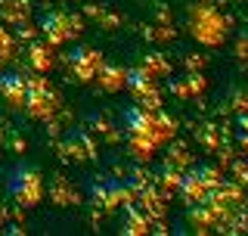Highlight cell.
Listing matches in <instances>:
<instances>
[{
  "instance_id": "6da1fadb",
  "label": "cell",
  "mask_w": 248,
  "mask_h": 236,
  "mask_svg": "<svg viewBox=\"0 0 248 236\" xmlns=\"http://www.w3.org/2000/svg\"><path fill=\"white\" fill-rule=\"evenodd\" d=\"M6 186H10V196L16 202H22V205H34L41 199V174L34 168H28V165H19L10 174Z\"/></svg>"
},
{
  "instance_id": "7a4b0ae2",
  "label": "cell",
  "mask_w": 248,
  "mask_h": 236,
  "mask_svg": "<svg viewBox=\"0 0 248 236\" xmlns=\"http://www.w3.org/2000/svg\"><path fill=\"white\" fill-rule=\"evenodd\" d=\"M25 103L31 106V112H34V115H46V112H50L53 97H50V90H46V84H44V81H28Z\"/></svg>"
},
{
  "instance_id": "3957f363",
  "label": "cell",
  "mask_w": 248,
  "mask_h": 236,
  "mask_svg": "<svg viewBox=\"0 0 248 236\" xmlns=\"http://www.w3.org/2000/svg\"><path fill=\"white\" fill-rule=\"evenodd\" d=\"M99 56L93 50H78L75 56H72V72L81 78V81H90V78H96V72H99Z\"/></svg>"
},
{
  "instance_id": "277c9868",
  "label": "cell",
  "mask_w": 248,
  "mask_h": 236,
  "mask_svg": "<svg viewBox=\"0 0 248 236\" xmlns=\"http://www.w3.org/2000/svg\"><path fill=\"white\" fill-rule=\"evenodd\" d=\"M44 31H46V37H50L53 44H62L65 37L75 34V31H72V22H68L62 13H50V16H46V19H44Z\"/></svg>"
},
{
  "instance_id": "5b68a950",
  "label": "cell",
  "mask_w": 248,
  "mask_h": 236,
  "mask_svg": "<svg viewBox=\"0 0 248 236\" xmlns=\"http://www.w3.org/2000/svg\"><path fill=\"white\" fill-rule=\"evenodd\" d=\"M124 121H127V131L134 134V137H146V134H149V131L155 128L152 115L146 112V109H140V106L127 109V115H124Z\"/></svg>"
},
{
  "instance_id": "8992f818",
  "label": "cell",
  "mask_w": 248,
  "mask_h": 236,
  "mask_svg": "<svg viewBox=\"0 0 248 236\" xmlns=\"http://www.w3.org/2000/svg\"><path fill=\"white\" fill-rule=\"evenodd\" d=\"M0 90L10 103H22L25 100V90H28V81L22 75H3L0 78Z\"/></svg>"
}]
</instances>
